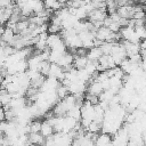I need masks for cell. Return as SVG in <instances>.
<instances>
[{
  "label": "cell",
  "mask_w": 146,
  "mask_h": 146,
  "mask_svg": "<svg viewBox=\"0 0 146 146\" xmlns=\"http://www.w3.org/2000/svg\"><path fill=\"white\" fill-rule=\"evenodd\" d=\"M139 55L141 56V59H145L146 58V49H140Z\"/></svg>",
  "instance_id": "24"
},
{
  "label": "cell",
  "mask_w": 146,
  "mask_h": 146,
  "mask_svg": "<svg viewBox=\"0 0 146 146\" xmlns=\"http://www.w3.org/2000/svg\"><path fill=\"white\" fill-rule=\"evenodd\" d=\"M2 121H6L5 120V108L0 107V122H2Z\"/></svg>",
  "instance_id": "23"
},
{
  "label": "cell",
  "mask_w": 146,
  "mask_h": 146,
  "mask_svg": "<svg viewBox=\"0 0 146 146\" xmlns=\"http://www.w3.org/2000/svg\"><path fill=\"white\" fill-rule=\"evenodd\" d=\"M86 100L87 102H89L91 105H97L98 103H99V98H98V96H95V95H91V94H88L87 92V95H86Z\"/></svg>",
  "instance_id": "20"
},
{
  "label": "cell",
  "mask_w": 146,
  "mask_h": 146,
  "mask_svg": "<svg viewBox=\"0 0 146 146\" xmlns=\"http://www.w3.org/2000/svg\"><path fill=\"white\" fill-rule=\"evenodd\" d=\"M44 140H46V138H44L40 132L29 133V143H30L31 145L41 146V145H44Z\"/></svg>",
  "instance_id": "8"
},
{
  "label": "cell",
  "mask_w": 146,
  "mask_h": 146,
  "mask_svg": "<svg viewBox=\"0 0 146 146\" xmlns=\"http://www.w3.org/2000/svg\"><path fill=\"white\" fill-rule=\"evenodd\" d=\"M14 3L13 0H0V8L5 9V8H8L9 6H11Z\"/></svg>",
  "instance_id": "21"
},
{
  "label": "cell",
  "mask_w": 146,
  "mask_h": 146,
  "mask_svg": "<svg viewBox=\"0 0 146 146\" xmlns=\"http://www.w3.org/2000/svg\"><path fill=\"white\" fill-rule=\"evenodd\" d=\"M42 1H43V3H44V7L48 8V9H50V8L52 7V5H54L57 0H42Z\"/></svg>",
  "instance_id": "22"
},
{
  "label": "cell",
  "mask_w": 146,
  "mask_h": 146,
  "mask_svg": "<svg viewBox=\"0 0 146 146\" xmlns=\"http://www.w3.org/2000/svg\"><path fill=\"white\" fill-rule=\"evenodd\" d=\"M88 58L86 55H74V59H73V67L79 70H82L86 67L87 63H88Z\"/></svg>",
  "instance_id": "7"
},
{
  "label": "cell",
  "mask_w": 146,
  "mask_h": 146,
  "mask_svg": "<svg viewBox=\"0 0 146 146\" xmlns=\"http://www.w3.org/2000/svg\"><path fill=\"white\" fill-rule=\"evenodd\" d=\"M135 33L139 36L140 40L146 39V26H138V27H135Z\"/></svg>",
  "instance_id": "19"
},
{
  "label": "cell",
  "mask_w": 146,
  "mask_h": 146,
  "mask_svg": "<svg viewBox=\"0 0 146 146\" xmlns=\"http://www.w3.org/2000/svg\"><path fill=\"white\" fill-rule=\"evenodd\" d=\"M47 76H50V78H55L57 79L59 82H62L64 80V70L57 65V64H50V67H49V72H48V75Z\"/></svg>",
  "instance_id": "3"
},
{
  "label": "cell",
  "mask_w": 146,
  "mask_h": 146,
  "mask_svg": "<svg viewBox=\"0 0 146 146\" xmlns=\"http://www.w3.org/2000/svg\"><path fill=\"white\" fill-rule=\"evenodd\" d=\"M81 119H86L89 121H94L95 119V106L87 100H84L81 105Z\"/></svg>",
  "instance_id": "1"
},
{
  "label": "cell",
  "mask_w": 146,
  "mask_h": 146,
  "mask_svg": "<svg viewBox=\"0 0 146 146\" xmlns=\"http://www.w3.org/2000/svg\"><path fill=\"white\" fill-rule=\"evenodd\" d=\"M15 36H16L15 32H14L11 29H9V27L6 26V27H5V31H3V33H2V35L0 36V39H1L6 44H10V43L14 41Z\"/></svg>",
  "instance_id": "11"
},
{
  "label": "cell",
  "mask_w": 146,
  "mask_h": 146,
  "mask_svg": "<svg viewBox=\"0 0 146 146\" xmlns=\"http://www.w3.org/2000/svg\"><path fill=\"white\" fill-rule=\"evenodd\" d=\"M73 59H74V55L72 52H67L66 51L60 57V59L58 60L57 65H59L64 71H68L70 68L73 67Z\"/></svg>",
  "instance_id": "2"
},
{
  "label": "cell",
  "mask_w": 146,
  "mask_h": 146,
  "mask_svg": "<svg viewBox=\"0 0 146 146\" xmlns=\"http://www.w3.org/2000/svg\"><path fill=\"white\" fill-rule=\"evenodd\" d=\"M3 31H5V26L0 24V36L2 35V33H3Z\"/></svg>",
  "instance_id": "26"
},
{
  "label": "cell",
  "mask_w": 146,
  "mask_h": 146,
  "mask_svg": "<svg viewBox=\"0 0 146 146\" xmlns=\"http://www.w3.org/2000/svg\"><path fill=\"white\" fill-rule=\"evenodd\" d=\"M139 46H140V49H146V39L141 40L140 43H139Z\"/></svg>",
  "instance_id": "25"
},
{
  "label": "cell",
  "mask_w": 146,
  "mask_h": 146,
  "mask_svg": "<svg viewBox=\"0 0 146 146\" xmlns=\"http://www.w3.org/2000/svg\"><path fill=\"white\" fill-rule=\"evenodd\" d=\"M66 115L70 116V117L75 119L76 121H80V120H81V106L78 105V104H75L72 108H70V110L67 111Z\"/></svg>",
  "instance_id": "13"
},
{
  "label": "cell",
  "mask_w": 146,
  "mask_h": 146,
  "mask_svg": "<svg viewBox=\"0 0 146 146\" xmlns=\"http://www.w3.org/2000/svg\"><path fill=\"white\" fill-rule=\"evenodd\" d=\"M86 56H87L88 60H90V62H98V59L103 56V52L99 47H92L91 49L87 50Z\"/></svg>",
  "instance_id": "6"
},
{
  "label": "cell",
  "mask_w": 146,
  "mask_h": 146,
  "mask_svg": "<svg viewBox=\"0 0 146 146\" xmlns=\"http://www.w3.org/2000/svg\"><path fill=\"white\" fill-rule=\"evenodd\" d=\"M41 121L39 120H32L27 125H29V133H33V132H40V128H41Z\"/></svg>",
  "instance_id": "15"
},
{
  "label": "cell",
  "mask_w": 146,
  "mask_h": 146,
  "mask_svg": "<svg viewBox=\"0 0 146 146\" xmlns=\"http://www.w3.org/2000/svg\"><path fill=\"white\" fill-rule=\"evenodd\" d=\"M115 42H102V44L99 46L103 55H111V51H112V48L114 46Z\"/></svg>",
  "instance_id": "17"
},
{
  "label": "cell",
  "mask_w": 146,
  "mask_h": 146,
  "mask_svg": "<svg viewBox=\"0 0 146 146\" xmlns=\"http://www.w3.org/2000/svg\"><path fill=\"white\" fill-rule=\"evenodd\" d=\"M112 143V137L108 133L102 132L100 135H97L95 138V145L96 146H107Z\"/></svg>",
  "instance_id": "9"
},
{
  "label": "cell",
  "mask_w": 146,
  "mask_h": 146,
  "mask_svg": "<svg viewBox=\"0 0 146 146\" xmlns=\"http://www.w3.org/2000/svg\"><path fill=\"white\" fill-rule=\"evenodd\" d=\"M41 146H44V145H41Z\"/></svg>",
  "instance_id": "29"
},
{
  "label": "cell",
  "mask_w": 146,
  "mask_h": 146,
  "mask_svg": "<svg viewBox=\"0 0 146 146\" xmlns=\"http://www.w3.org/2000/svg\"><path fill=\"white\" fill-rule=\"evenodd\" d=\"M87 132L94 133V135H98L99 131H102V124L96 122V121H91V123L89 124V127L86 129Z\"/></svg>",
  "instance_id": "14"
},
{
  "label": "cell",
  "mask_w": 146,
  "mask_h": 146,
  "mask_svg": "<svg viewBox=\"0 0 146 146\" xmlns=\"http://www.w3.org/2000/svg\"><path fill=\"white\" fill-rule=\"evenodd\" d=\"M27 2H29V5H30V7H31V9H32V11H33L34 15L40 14V13L43 11L44 8H46L42 0H30V1H27Z\"/></svg>",
  "instance_id": "10"
},
{
  "label": "cell",
  "mask_w": 146,
  "mask_h": 146,
  "mask_svg": "<svg viewBox=\"0 0 146 146\" xmlns=\"http://www.w3.org/2000/svg\"><path fill=\"white\" fill-rule=\"evenodd\" d=\"M106 16H107V11L106 10H103V9H95L91 13H89V15H88L89 22H91V23L103 22Z\"/></svg>",
  "instance_id": "4"
},
{
  "label": "cell",
  "mask_w": 146,
  "mask_h": 146,
  "mask_svg": "<svg viewBox=\"0 0 146 146\" xmlns=\"http://www.w3.org/2000/svg\"><path fill=\"white\" fill-rule=\"evenodd\" d=\"M0 107H2V106H1V103H0Z\"/></svg>",
  "instance_id": "28"
},
{
  "label": "cell",
  "mask_w": 146,
  "mask_h": 146,
  "mask_svg": "<svg viewBox=\"0 0 146 146\" xmlns=\"http://www.w3.org/2000/svg\"><path fill=\"white\" fill-rule=\"evenodd\" d=\"M87 91H88V94H91V95H95V96H99L104 90H103V87H102L100 82L91 80L89 82V84L87 86Z\"/></svg>",
  "instance_id": "5"
},
{
  "label": "cell",
  "mask_w": 146,
  "mask_h": 146,
  "mask_svg": "<svg viewBox=\"0 0 146 146\" xmlns=\"http://www.w3.org/2000/svg\"><path fill=\"white\" fill-rule=\"evenodd\" d=\"M62 31V27L59 25H56V24H48V27H47V32L49 34H58L59 32Z\"/></svg>",
  "instance_id": "18"
},
{
  "label": "cell",
  "mask_w": 146,
  "mask_h": 146,
  "mask_svg": "<svg viewBox=\"0 0 146 146\" xmlns=\"http://www.w3.org/2000/svg\"><path fill=\"white\" fill-rule=\"evenodd\" d=\"M54 132H55V130H54L52 125H51V124H49L46 120H44V121H42V123H41V128H40V133H41L44 138H48V137L52 136V135H54Z\"/></svg>",
  "instance_id": "12"
},
{
  "label": "cell",
  "mask_w": 146,
  "mask_h": 146,
  "mask_svg": "<svg viewBox=\"0 0 146 146\" xmlns=\"http://www.w3.org/2000/svg\"><path fill=\"white\" fill-rule=\"evenodd\" d=\"M56 94H57V96H58L59 100L64 99L65 97H67V96L70 95V92H68V89H67V87L63 86L62 83H60V84L58 86V88L56 89Z\"/></svg>",
  "instance_id": "16"
},
{
  "label": "cell",
  "mask_w": 146,
  "mask_h": 146,
  "mask_svg": "<svg viewBox=\"0 0 146 146\" xmlns=\"http://www.w3.org/2000/svg\"><path fill=\"white\" fill-rule=\"evenodd\" d=\"M143 8H144V13H145V15H146V2L143 5Z\"/></svg>",
  "instance_id": "27"
}]
</instances>
